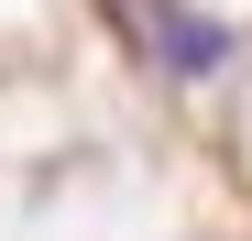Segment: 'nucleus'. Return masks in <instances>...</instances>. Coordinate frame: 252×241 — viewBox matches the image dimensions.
<instances>
[{
    "label": "nucleus",
    "instance_id": "obj_1",
    "mask_svg": "<svg viewBox=\"0 0 252 241\" xmlns=\"http://www.w3.org/2000/svg\"><path fill=\"white\" fill-rule=\"evenodd\" d=\"M143 22H154V55L176 66V77H208V66L230 55V33H220V22H197L187 0H143Z\"/></svg>",
    "mask_w": 252,
    "mask_h": 241
}]
</instances>
